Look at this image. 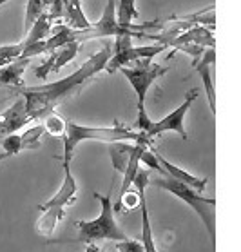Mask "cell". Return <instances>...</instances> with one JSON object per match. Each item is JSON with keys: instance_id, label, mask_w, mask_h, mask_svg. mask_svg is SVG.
Here are the masks:
<instances>
[{"instance_id": "6da1fadb", "label": "cell", "mask_w": 241, "mask_h": 252, "mask_svg": "<svg viewBox=\"0 0 241 252\" xmlns=\"http://www.w3.org/2000/svg\"><path fill=\"white\" fill-rule=\"evenodd\" d=\"M111 57H113V44L105 42L102 49L91 55L75 73L51 84L26 87L22 91V98L26 100L28 116L31 120H44L46 116L55 113L60 103L78 94L94 76L105 71V65Z\"/></svg>"}, {"instance_id": "7a4b0ae2", "label": "cell", "mask_w": 241, "mask_h": 252, "mask_svg": "<svg viewBox=\"0 0 241 252\" xmlns=\"http://www.w3.org/2000/svg\"><path fill=\"white\" fill-rule=\"evenodd\" d=\"M94 198L100 201V214L94 220H82L76 221L78 236L71 240H51L49 243H98V241H121L127 240V234L121 230L115 218V205H113V184L107 194L94 192Z\"/></svg>"}, {"instance_id": "3957f363", "label": "cell", "mask_w": 241, "mask_h": 252, "mask_svg": "<svg viewBox=\"0 0 241 252\" xmlns=\"http://www.w3.org/2000/svg\"><path fill=\"white\" fill-rule=\"evenodd\" d=\"M86 140H96V142H134L142 143L151 147V143L145 140V136L140 131H134L132 127H127L120 122H115V126L111 127H89V126H80L75 122H67V131L65 136L62 138L63 143V155H62V163H71L75 149Z\"/></svg>"}, {"instance_id": "277c9868", "label": "cell", "mask_w": 241, "mask_h": 252, "mask_svg": "<svg viewBox=\"0 0 241 252\" xmlns=\"http://www.w3.org/2000/svg\"><path fill=\"white\" fill-rule=\"evenodd\" d=\"M151 184L158 189L165 190V192H171L178 200L185 201L201 218L207 232H209L211 243H212V247H216V200L214 198H205L201 194V190H196L189 185L176 182V180L163 176V174L160 178H151Z\"/></svg>"}, {"instance_id": "5b68a950", "label": "cell", "mask_w": 241, "mask_h": 252, "mask_svg": "<svg viewBox=\"0 0 241 252\" xmlns=\"http://www.w3.org/2000/svg\"><path fill=\"white\" fill-rule=\"evenodd\" d=\"M167 71H169V67L158 65V63H154L151 58L134 62L132 65H127V67L121 69L125 80L131 84L132 91L136 93L138 109H140V107H145V98H147V93H149L151 86H152L156 80H160Z\"/></svg>"}, {"instance_id": "8992f818", "label": "cell", "mask_w": 241, "mask_h": 252, "mask_svg": "<svg viewBox=\"0 0 241 252\" xmlns=\"http://www.w3.org/2000/svg\"><path fill=\"white\" fill-rule=\"evenodd\" d=\"M132 33L136 34L138 38H144L145 31H134V29H125L121 28L118 20H116V0H107V4L103 7V13L98 22H92L91 28L87 29H75L76 40H92V38H116L120 34Z\"/></svg>"}, {"instance_id": "52a82bcc", "label": "cell", "mask_w": 241, "mask_h": 252, "mask_svg": "<svg viewBox=\"0 0 241 252\" xmlns=\"http://www.w3.org/2000/svg\"><path fill=\"white\" fill-rule=\"evenodd\" d=\"M198 96H200V89H198V87H192V89L185 94V100L181 102V105H178L176 109L172 111V113H169L167 116H163L161 120L152 122L151 129L145 132V140L152 145V140H154L156 136L163 134V132H176V134H180L183 140H187L189 136H187V131H185V116H187V113L190 111L192 103L198 100Z\"/></svg>"}, {"instance_id": "ba28073f", "label": "cell", "mask_w": 241, "mask_h": 252, "mask_svg": "<svg viewBox=\"0 0 241 252\" xmlns=\"http://www.w3.org/2000/svg\"><path fill=\"white\" fill-rule=\"evenodd\" d=\"M165 47L167 46H161V44H151V46H131L123 49V51H116L113 53V57L109 58V62L105 65V73L107 75H115L118 69L132 65L134 62L147 60V58L152 60L156 55L165 51Z\"/></svg>"}, {"instance_id": "9c48e42d", "label": "cell", "mask_w": 241, "mask_h": 252, "mask_svg": "<svg viewBox=\"0 0 241 252\" xmlns=\"http://www.w3.org/2000/svg\"><path fill=\"white\" fill-rule=\"evenodd\" d=\"M80 46H82V42L73 40V42H69V44H65V46L57 47L55 51H51L47 55V58L38 65V67H34V76H36L38 80L44 82L49 73H58V71L62 67H65L69 62L75 60L78 51H80Z\"/></svg>"}, {"instance_id": "30bf717a", "label": "cell", "mask_w": 241, "mask_h": 252, "mask_svg": "<svg viewBox=\"0 0 241 252\" xmlns=\"http://www.w3.org/2000/svg\"><path fill=\"white\" fill-rule=\"evenodd\" d=\"M63 167V180L60 187H58L57 194L49 198L47 201H44L42 205H38V209H47V207H58V209H65L73 207L78 200V184H76L75 176L71 172V163H62Z\"/></svg>"}, {"instance_id": "8fae6325", "label": "cell", "mask_w": 241, "mask_h": 252, "mask_svg": "<svg viewBox=\"0 0 241 252\" xmlns=\"http://www.w3.org/2000/svg\"><path fill=\"white\" fill-rule=\"evenodd\" d=\"M216 63V49L209 47L205 53L201 55V58L196 63H192V67L196 69V73L200 75L203 89L207 93V102L211 107V113L216 115V91H214V82H212V67Z\"/></svg>"}, {"instance_id": "7c38bea8", "label": "cell", "mask_w": 241, "mask_h": 252, "mask_svg": "<svg viewBox=\"0 0 241 252\" xmlns=\"http://www.w3.org/2000/svg\"><path fill=\"white\" fill-rule=\"evenodd\" d=\"M142 18L136 9V0H116V20L121 28L134 29V31H145V29H160V22H144L136 24Z\"/></svg>"}, {"instance_id": "4fadbf2b", "label": "cell", "mask_w": 241, "mask_h": 252, "mask_svg": "<svg viewBox=\"0 0 241 252\" xmlns=\"http://www.w3.org/2000/svg\"><path fill=\"white\" fill-rule=\"evenodd\" d=\"M31 58L18 57L13 62L6 63L0 67V86L9 87V89H17L18 93H22L26 89V80L24 75L28 71Z\"/></svg>"}, {"instance_id": "5bb4252c", "label": "cell", "mask_w": 241, "mask_h": 252, "mask_svg": "<svg viewBox=\"0 0 241 252\" xmlns=\"http://www.w3.org/2000/svg\"><path fill=\"white\" fill-rule=\"evenodd\" d=\"M154 153H156V158H158V161H160V167H161L160 174L172 178V180H176V182H181V184L189 185V187H192V189H196V190H203L207 187V178L194 176V174H190V172L183 171V169H180L178 165L171 163L165 156H161L156 149H154Z\"/></svg>"}, {"instance_id": "9a60e30c", "label": "cell", "mask_w": 241, "mask_h": 252, "mask_svg": "<svg viewBox=\"0 0 241 252\" xmlns=\"http://www.w3.org/2000/svg\"><path fill=\"white\" fill-rule=\"evenodd\" d=\"M2 122H4L6 136L20 131L22 127L28 126V122H31V118L28 116V111H26V100H24V98H18L11 107H7V109L2 113Z\"/></svg>"}, {"instance_id": "2e32d148", "label": "cell", "mask_w": 241, "mask_h": 252, "mask_svg": "<svg viewBox=\"0 0 241 252\" xmlns=\"http://www.w3.org/2000/svg\"><path fill=\"white\" fill-rule=\"evenodd\" d=\"M42 214L38 216L36 223H34V229L40 236H46V238H51L55 232H57V227L60 225L63 218H65V209H58V207H47V209H40Z\"/></svg>"}, {"instance_id": "e0dca14e", "label": "cell", "mask_w": 241, "mask_h": 252, "mask_svg": "<svg viewBox=\"0 0 241 252\" xmlns=\"http://www.w3.org/2000/svg\"><path fill=\"white\" fill-rule=\"evenodd\" d=\"M138 147H140V143H134V145H129L127 142H113V143H109L107 151H109L111 163H113V167H115V171H118V172H121V174H123V171L127 169V165H129L131 158L134 156V153L138 151Z\"/></svg>"}, {"instance_id": "ac0fdd59", "label": "cell", "mask_w": 241, "mask_h": 252, "mask_svg": "<svg viewBox=\"0 0 241 252\" xmlns=\"http://www.w3.org/2000/svg\"><path fill=\"white\" fill-rule=\"evenodd\" d=\"M140 192V209H142V245L144 252H158L154 234H152V225L149 218V207H147V198H145V189H136Z\"/></svg>"}, {"instance_id": "d6986e66", "label": "cell", "mask_w": 241, "mask_h": 252, "mask_svg": "<svg viewBox=\"0 0 241 252\" xmlns=\"http://www.w3.org/2000/svg\"><path fill=\"white\" fill-rule=\"evenodd\" d=\"M63 4V18L67 20V26L75 29H87L91 24L86 18V13L82 9L80 0H62Z\"/></svg>"}, {"instance_id": "ffe728a7", "label": "cell", "mask_w": 241, "mask_h": 252, "mask_svg": "<svg viewBox=\"0 0 241 252\" xmlns=\"http://www.w3.org/2000/svg\"><path fill=\"white\" fill-rule=\"evenodd\" d=\"M46 134V129H44V124H38V126L29 127L28 131H24L20 134V140H22V151H33V149H40L42 145V138Z\"/></svg>"}, {"instance_id": "44dd1931", "label": "cell", "mask_w": 241, "mask_h": 252, "mask_svg": "<svg viewBox=\"0 0 241 252\" xmlns=\"http://www.w3.org/2000/svg\"><path fill=\"white\" fill-rule=\"evenodd\" d=\"M42 124H44L46 134H49V136L60 138V140L65 136V131H67V122L63 120L57 111H55V113H51L49 116H46V118L42 120Z\"/></svg>"}, {"instance_id": "7402d4cb", "label": "cell", "mask_w": 241, "mask_h": 252, "mask_svg": "<svg viewBox=\"0 0 241 252\" xmlns=\"http://www.w3.org/2000/svg\"><path fill=\"white\" fill-rule=\"evenodd\" d=\"M103 252H144L142 241L136 240H121V241H109V245L103 247Z\"/></svg>"}, {"instance_id": "603a6c76", "label": "cell", "mask_w": 241, "mask_h": 252, "mask_svg": "<svg viewBox=\"0 0 241 252\" xmlns=\"http://www.w3.org/2000/svg\"><path fill=\"white\" fill-rule=\"evenodd\" d=\"M26 49V44L18 42V44H9V46H0V67L6 63L13 62L15 58H18Z\"/></svg>"}, {"instance_id": "cb8c5ba5", "label": "cell", "mask_w": 241, "mask_h": 252, "mask_svg": "<svg viewBox=\"0 0 241 252\" xmlns=\"http://www.w3.org/2000/svg\"><path fill=\"white\" fill-rule=\"evenodd\" d=\"M0 145L9 158L11 156H17L22 153V140H20V134L18 132H13V134H7L0 140Z\"/></svg>"}, {"instance_id": "d4e9b609", "label": "cell", "mask_w": 241, "mask_h": 252, "mask_svg": "<svg viewBox=\"0 0 241 252\" xmlns=\"http://www.w3.org/2000/svg\"><path fill=\"white\" fill-rule=\"evenodd\" d=\"M151 126H152V120L149 118V115H147V109L145 107H140L138 109V120H136V129L142 134L145 136V132L149 131Z\"/></svg>"}, {"instance_id": "484cf974", "label": "cell", "mask_w": 241, "mask_h": 252, "mask_svg": "<svg viewBox=\"0 0 241 252\" xmlns=\"http://www.w3.org/2000/svg\"><path fill=\"white\" fill-rule=\"evenodd\" d=\"M6 158H9V156H7L6 153H2V155H0V161H2V160H6Z\"/></svg>"}, {"instance_id": "4316f807", "label": "cell", "mask_w": 241, "mask_h": 252, "mask_svg": "<svg viewBox=\"0 0 241 252\" xmlns=\"http://www.w3.org/2000/svg\"><path fill=\"white\" fill-rule=\"evenodd\" d=\"M6 2H9V0H0V7L4 6V4H6Z\"/></svg>"}]
</instances>
